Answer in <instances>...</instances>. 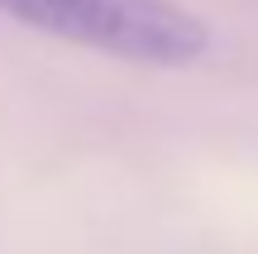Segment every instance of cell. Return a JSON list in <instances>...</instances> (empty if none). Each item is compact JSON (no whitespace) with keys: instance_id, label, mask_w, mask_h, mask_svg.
Here are the masks:
<instances>
[{"instance_id":"obj_1","label":"cell","mask_w":258,"mask_h":254,"mask_svg":"<svg viewBox=\"0 0 258 254\" xmlns=\"http://www.w3.org/2000/svg\"><path fill=\"white\" fill-rule=\"evenodd\" d=\"M0 15L139 67H191L211 29L177 0H0Z\"/></svg>"}]
</instances>
